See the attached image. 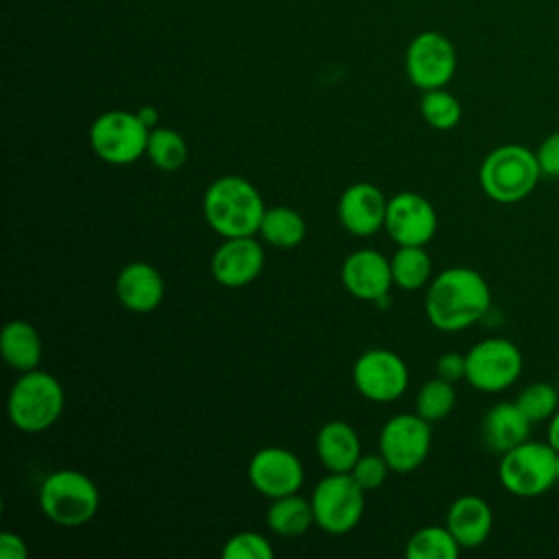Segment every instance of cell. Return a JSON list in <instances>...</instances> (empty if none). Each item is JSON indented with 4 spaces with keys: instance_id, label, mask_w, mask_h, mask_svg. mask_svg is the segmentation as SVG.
<instances>
[{
    "instance_id": "1",
    "label": "cell",
    "mask_w": 559,
    "mask_h": 559,
    "mask_svg": "<svg viewBox=\"0 0 559 559\" xmlns=\"http://www.w3.org/2000/svg\"><path fill=\"white\" fill-rule=\"evenodd\" d=\"M491 306L487 280L469 266H450L430 280L424 308L441 332H459L478 323Z\"/></svg>"
},
{
    "instance_id": "2",
    "label": "cell",
    "mask_w": 559,
    "mask_h": 559,
    "mask_svg": "<svg viewBox=\"0 0 559 559\" xmlns=\"http://www.w3.org/2000/svg\"><path fill=\"white\" fill-rule=\"evenodd\" d=\"M205 223L223 238L255 236L266 212L260 190L240 175L214 179L203 194Z\"/></svg>"
},
{
    "instance_id": "3",
    "label": "cell",
    "mask_w": 559,
    "mask_h": 559,
    "mask_svg": "<svg viewBox=\"0 0 559 559\" xmlns=\"http://www.w3.org/2000/svg\"><path fill=\"white\" fill-rule=\"evenodd\" d=\"M537 155L522 144H502L485 155L478 168L480 190L496 203L526 199L542 179Z\"/></svg>"
},
{
    "instance_id": "4",
    "label": "cell",
    "mask_w": 559,
    "mask_h": 559,
    "mask_svg": "<svg viewBox=\"0 0 559 559\" xmlns=\"http://www.w3.org/2000/svg\"><path fill=\"white\" fill-rule=\"evenodd\" d=\"M98 504V487L79 469H55L39 485V509L57 526L76 528L87 524Z\"/></svg>"
},
{
    "instance_id": "5",
    "label": "cell",
    "mask_w": 559,
    "mask_h": 559,
    "mask_svg": "<svg viewBox=\"0 0 559 559\" xmlns=\"http://www.w3.org/2000/svg\"><path fill=\"white\" fill-rule=\"evenodd\" d=\"M66 395L61 382L39 369L24 371L11 386L7 413L11 424L22 432L48 430L63 413Z\"/></svg>"
},
{
    "instance_id": "6",
    "label": "cell",
    "mask_w": 559,
    "mask_h": 559,
    "mask_svg": "<svg viewBox=\"0 0 559 559\" xmlns=\"http://www.w3.org/2000/svg\"><path fill=\"white\" fill-rule=\"evenodd\" d=\"M500 485L518 498H537L557 483V450L548 441H522L500 454Z\"/></svg>"
},
{
    "instance_id": "7",
    "label": "cell",
    "mask_w": 559,
    "mask_h": 559,
    "mask_svg": "<svg viewBox=\"0 0 559 559\" xmlns=\"http://www.w3.org/2000/svg\"><path fill=\"white\" fill-rule=\"evenodd\" d=\"M151 127L138 111L109 109L94 118L90 124V146L98 159L111 166H129L146 155Z\"/></svg>"
},
{
    "instance_id": "8",
    "label": "cell",
    "mask_w": 559,
    "mask_h": 559,
    "mask_svg": "<svg viewBox=\"0 0 559 559\" xmlns=\"http://www.w3.org/2000/svg\"><path fill=\"white\" fill-rule=\"evenodd\" d=\"M365 489L349 472H330L310 496L314 524L330 533H349L365 513Z\"/></svg>"
},
{
    "instance_id": "9",
    "label": "cell",
    "mask_w": 559,
    "mask_h": 559,
    "mask_svg": "<svg viewBox=\"0 0 559 559\" xmlns=\"http://www.w3.org/2000/svg\"><path fill=\"white\" fill-rule=\"evenodd\" d=\"M522 352L509 338L478 341L465 354V380L483 393H500L515 384L522 373Z\"/></svg>"
},
{
    "instance_id": "10",
    "label": "cell",
    "mask_w": 559,
    "mask_h": 559,
    "mask_svg": "<svg viewBox=\"0 0 559 559\" xmlns=\"http://www.w3.org/2000/svg\"><path fill=\"white\" fill-rule=\"evenodd\" d=\"M432 443L430 421L417 413H400L386 419L378 437V450L389 463L391 472L411 474L428 456Z\"/></svg>"
},
{
    "instance_id": "11",
    "label": "cell",
    "mask_w": 559,
    "mask_h": 559,
    "mask_svg": "<svg viewBox=\"0 0 559 559\" xmlns=\"http://www.w3.org/2000/svg\"><path fill=\"white\" fill-rule=\"evenodd\" d=\"M404 68L408 81L426 90L445 87L456 72V48L439 31H421L406 48Z\"/></svg>"
},
{
    "instance_id": "12",
    "label": "cell",
    "mask_w": 559,
    "mask_h": 559,
    "mask_svg": "<svg viewBox=\"0 0 559 559\" xmlns=\"http://www.w3.org/2000/svg\"><path fill=\"white\" fill-rule=\"evenodd\" d=\"M352 380L362 397L371 402H393L408 386V367L395 352L371 347L356 358Z\"/></svg>"
},
{
    "instance_id": "13",
    "label": "cell",
    "mask_w": 559,
    "mask_h": 559,
    "mask_svg": "<svg viewBox=\"0 0 559 559\" xmlns=\"http://www.w3.org/2000/svg\"><path fill=\"white\" fill-rule=\"evenodd\" d=\"M247 476L258 493L273 500L299 491L304 485V465L295 452L280 445H269L260 448L251 456Z\"/></svg>"
},
{
    "instance_id": "14",
    "label": "cell",
    "mask_w": 559,
    "mask_h": 559,
    "mask_svg": "<svg viewBox=\"0 0 559 559\" xmlns=\"http://www.w3.org/2000/svg\"><path fill=\"white\" fill-rule=\"evenodd\" d=\"M384 229L393 242L400 245H419L432 240L437 231V212L432 203L411 190L397 192L389 199Z\"/></svg>"
},
{
    "instance_id": "15",
    "label": "cell",
    "mask_w": 559,
    "mask_h": 559,
    "mask_svg": "<svg viewBox=\"0 0 559 559\" xmlns=\"http://www.w3.org/2000/svg\"><path fill=\"white\" fill-rule=\"evenodd\" d=\"M264 269V249L253 236L225 238L216 247L210 271L225 288H242L251 284Z\"/></svg>"
},
{
    "instance_id": "16",
    "label": "cell",
    "mask_w": 559,
    "mask_h": 559,
    "mask_svg": "<svg viewBox=\"0 0 559 559\" xmlns=\"http://www.w3.org/2000/svg\"><path fill=\"white\" fill-rule=\"evenodd\" d=\"M341 284L360 301H380L393 286L391 260L376 249H358L343 260Z\"/></svg>"
},
{
    "instance_id": "17",
    "label": "cell",
    "mask_w": 559,
    "mask_h": 559,
    "mask_svg": "<svg viewBox=\"0 0 559 559\" xmlns=\"http://www.w3.org/2000/svg\"><path fill=\"white\" fill-rule=\"evenodd\" d=\"M389 199L384 192L367 181L352 183L338 199V221L352 236L367 238L384 227Z\"/></svg>"
},
{
    "instance_id": "18",
    "label": "cell",
    "mask_w": 559,
    "mask_h": 559,
    "mask_svg": "<svg viewBox=\"0 0 559 559\" xmlns=\"http://www.w3.org/2000/svg\"><path fill=\"white\" fill-rule=\"evenodd\" d=\"M116 297L127 310L138 314L155 310L164 299L162 273L140 260L124 264L116 277Z\"/></svg>"
},
{
    "instance_id": "19",
    "label": "cell",
    "mask_w": 559,
    "mask_h": 559,
    "mask_svg": "<svg viewBox=\"0 0 559 559\" xmlns=\"http://www.w3.org/2000/svg\"><path fill=\"white\" fill-rule=\"evenodd\" d=\"M445 526L450 528L461 548H478L480 544L487 542L493 526L491 507L480 496H459L448 507Z\"/></svg>"
},
{
    "instance_id": "20",
    "label": "cell",
    "mask_w": 559,
    "mask_h": 559,
    "mask_svg": "<svg viewBox=\"0 0 559 559\" xmlns=\"http://www.w3.org/2000/svg\"><path fill=\"white\" fill-rule=\"evenodd\" d=\"M531 426L533 421L522 413L518 402H498L483 417V443L491 452L504 454L528 439Z\"/></svg>"
},
{
    "instance_id": "21",
    "label": "cell",
    "mask_w": 559,
    "mask_h": 559,
    "mask_svg": "<svg viewBox=\"0 0 559 559\" xmlns=\"http://www.w3.org/2000/svg\"><path fill=\"white\" fill-rule=\"evenodd\" d=\"M314 448L328 472H352L354 463L362 454L358 432L343 419L323 424L317 432Z\"/></svg>"
},
{
    "instance_id": "22",
    "label": "cell",
    "mask_w": 559,
    "mask_h": 559,
    "mask_svg": "<svg viewBox=\"0 0 559 559\" xmlns=\"http://www.w3.org/2000/svg\"><path fill=\"white\" fill-rule=\"evenodd\" d=\"M0 354L4 362L20 373L37 369L41 360V338L37 328L24 319L9 321L0 332Z\"/></svg>"
},
{
    "instance_id": "23",
    "label": "cell",
    "mask_w": 559,
    "mask_h": 559,
    "mask_svg": "<svg viewBox=\"0 0 559 559\" xmlns=\"http://www.w3.org/2000/svg\"><path fill=\"white\" fill-rule=\"evenodd\" d=\"M266 524L280 537H299L314 524L312 504L297 493L273 498L266 511Z\"/></svg>"
},
{
    "instance_id": "24",
    "label": "cell",
    "mask_w": 559,
    "mask_h": 559,
    "mask_svg": "<svg viewBox=\"0 0 559 559\" xmlns=\"http://www.w3.org/2000/svg\"><path fill=\"white\" fill-rule=\"evenodd\" d=\"M258 234L271 247L293 249L306 238V221L297 210L288 205H273L266 207Z\"/></svg>"
},
{
    "instance_id": "25",
    "label": "cell",
    "mask_w": 559,
    "mask_h": 559,
    "mask_svg": "<svg viewBox=\"0 0 559 559\" xmlns=\"http://www.w3.org/2000/svg\"><path fill=\"white\" fill-rule=\"evenodd\" d=\"M393 284L402 290H417L428 284L432 273L430 255L419 245H400L391 258Z\"/></svg>"
},
{
    "instance_id": "26",
    "label": "cell",
    "mask_w": 559,
    "mask_h": 559,
    "mask_svg": "<svg viewBox=\"0 0 559 559\" xmlns=\"http://www.w3.org/2000/svg\"><path fill=\"white\" fill-rule=\"evenodd\" d=\"M404 552L408 559H456L461 546L448 526H421L408 537Z\"/></svg>"
},
{
    "instance_id": "27",
    "label": "cell",
    "mask_w": 559,
    "mask_h": 559,
    "mask_svg": "<svg viewBox=\"0 0 559 559\" xmlns=\"http://www.w3.org/2000/svg\"><path fill=\"white\" fill-rule=\"evenodd\" d=\"M146 157L155 168L164 173H173L186 164L188 144L179 131L168 127H157V129H151L148 133Z\"/></svg>"
},
{
    "instance_id": "28",
    "label": "cell",
    "mask_w": 559,
    "mask_h": 559,
    "mask_svg": "<svg viewBox=\"0 0 559 559\" xmlns=\"http://www.w3.org/2000/svg\"><path fill=\"white\" fill-rule=\"evenodd\" d=\"M419 114L428 127L437 131H450L461 122L463 107L454 94H450L445 87H437L421 92Z\"/></svg>"
},
{
    "instance_id": "29",
    "label": "cell",
    "mask_w": 559,
    "mask_h": 559,
    "mask_svg": "<svg viewBox=\"0 0 559 559\" xmlns=\"http://www.w3.org/2000/svg\"><path fill=\"white\" fill-rule=\"evenodd\" d=\"M456 404V391L454 382H448L443 378H432L421 384L415 397V413L424 417L430 424H437L445 419Z\"/></svg>"
},
{
    "instance_id": "30",
    "label": "cell",
    "mask_w": 559,
    "mask_h": 559,
    "mask_svg": "<svg viewBox=\"0 0 559 559\" xmlns=\"http://www.w3.org/2000/svg\"><path fill=\"white\" fill-rule=\"evenodd\" d=\"M518 406L522 408V413L533 421H544L550 419L555 415V411L559 408V389H555L548 382H531L526 384L520 395H518Z\"/></svg>"
},
{
    "instance_id": "31",
    "label": "cell",
    "mask_w": 559,
    "mask_h": 559,
    "mask_svg": "<svg viewBox=\"0 0 559 559\" xmlns=\"http://www.w3.org/2000/svg\"><path fill=\"white\" fill-rule=\"evenodd\" d=\"M221 555L225 559H273L275 550L264 535L255 531H240L223 544Z\"/></svg>"
},
{
    "instance_id": "32",
    "label": "cell",
    "mask_w": 559,
    "mask_h": 559,
    "mask_svg": "<svg viewBox=\"0 0 559 559\" xmlns=\"http://www.w3.org/2000/svg\"><path fill=\"white\" fill-rule=\"evenodd\" d=\"M389 472H391L389 463H386L384 456L378 452V454H360L349 474L354 476V480H356L365 491H373V489H378V487L386 480Z\"/></svg>"
},
{
    "instance_id": "33",
    "label": "cell",
    "mask_w": 559,
    "mask_h": 559,
    "mask_svg": "<svg viewBox=\"0 0 559 559\" xmlns=\"http://www.w3.org/2000/svg\"><path fill=\"white\" fill-rule=\"evenodd\" d=\"M542 175L559 179V131L546 135L535 151Z\"/></svg>"
},
{
    "instance_id": "34",
    "label": "cell",
    "mask_w": 559,
    "mask_h": 559,
    "mask_svg": "<svg viewBox=\"0 0 559 559\" xmlns=\"http://www.w3.org/2000/svg\"><path fill=\"white\" fill-rule=\"evenodd\" d=\"M437 376L448 380V382H456L461 378H465V354L459 352H445L437 358Z\"/></svg>"
},
{
    "instance_id": "35",
    "label": "cell",
    "mask_w": 559,
    "mask_h": 559,
    "mask_svg": "<svg viewBox=\"0 0 559 559\" xmlns=\"http://www.w3.org/2000/svg\"><path fill=\"white\" fill-rule=\"evenodd\" d=\"M28 548L26 542L11 531L0 533V559H26Z\"/></svg>"
},
{
    "instance_id": "36",
    "label": "cell",
    "mask_w": 559,
    "mask_h": 559,
    "mask_svg": "<svg viewBox=\"0 0 559 559\" xmlns=\"http://www.w3.org/2000/svg\"><path fill=\"white\" fill-rule=\"evenodd\" d=\"M546 435H548V443L559 452V408L555 411V415L550 417V421H548V430H546Z\"/></svg>"
},
{
    "instance_id": "37",
    "label": "cell",
    "mask_w": 559,
    "mask_h": 559,
    "mask_svg": "<svg viewBox=\"0 0 559 559\" xmlns=\"http://www.w3.org/2000/svg\"><path fill=\"white\" fill-rule=\"evenodd\" d=\"M138 116L146 122V127H153V122H157V109L151 105H144L138 109Z\"/></svg>"
},
{
    "instance_id": "38",
    "label": "cell",
    "mask_w": 559,
    "mask_h": 559,
    "mask_svg": "<svg viewBox=\"0 0 559 559\" xmlns=\"http://www.w3.org/2000/svg\"><path fill=\"white\" fill-rule=\"evenodd\" d=\"M557 483H559V452H557Z\"/></svg>"
},
{
    "instance_id": "39",
    "label": "cell",
    "mask_w": 559,
    "mask_h": 559,
    "mask_svg": "<svg viewBox=\"0 0 559 559\" xmlns=\"http://www.w3.org/2000/svg\"><path fill=\"white\" fill-rule=\"evenodd\" d=\"M557 389H559V386H557Z\"/></svg>"
}]
</instances>
